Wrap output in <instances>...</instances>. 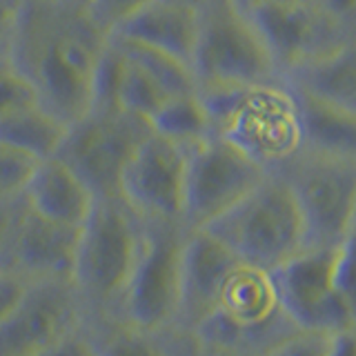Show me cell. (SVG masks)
I'll use <instances>...</instances> for the list:
<instances>
[{
  "mask_svg": "<svg viewBox=\"0 0 356 356\" xmlns=\"http://www.w3.org/2000/svg\"><path fill=\"white\" fill-rule=\"evenodd\" d=\"M241 261L225 245L205 229H189L181 259V287H178L176 323L196 330L225 292V285Z\"/></svg>",
  "mask_w": 356,
  "mask_h": 356,
  "instance_id": "obj_15",
  "label": "cell"
},
{
  "mask_svg": "<svg viewBox=\"0 0 356 356\" xmlns=\"http://www.w3.org/2000/svg\"><path fill=\"white\" fill-rule=\"evenodd\" d=\"M327 356H356V327L334 334Z\"/></svg>",
  "mask_w": 356,
  "mask_h": 356,
  "instance_id": "obj_33",
  "label": "cell"
},
{
  "mask_svg": "<svg viewBox=\"0 0 356 356\" xmlns=\"http://www.w3.org/2000/svg\"><path fill=\"white\" fill-rule=\"evenodd\" d=\"M25 203L42 218L81 227L94 205V194L60 159L51 156L33 170L25 189Z\"/></svg>",
  "mask_w": 356,
  "mask_h": 356,
  "instance_id": "obj_20",
  "label": "cell"
},
{
  "mask_svg": "<svg viewBox=\"0 0 356 356\" xmlns=\"http://www.w3.org/2000/svg\"><path fill=\"white\" fill-rule=\"evenodd\" d=\"M292 94L298 107L300 149L356 161V114L303 94Z\"/></svg>",
  "mask_w": 356,
  "mask_h": 356,
  "instance_id": "obj_21",
  "label": "cell"
},
{
  "mask_svg": "<svg viewBox=\"0 0 356 356\" xmlns=\"http://www.w3.org/2000/svg\"><path fill=\"white\" fill-rule=\"evenodd\" d=\"M200 14L178 0H156L138 11L111 36L147 44L152 49L170 54L192 67V56L198 38Z\"/></svg>",
  "mask_w": 356,
  "mask_h": 356,
  "instance_id": "obj_18",
  "label": "cell"
},
{
  "mask_svg": "<svg viewBox=\"0 0 356 356\" xmlns=\"http://www.w3.org/2000/svg\"><path fill=\"white\" fill-rule=\"evenodd\" d=\"M33 356H94V350H92V343H89L87 332L83 327V330L70 334L67 339L49 345L47 350L36 352Z\"/></svg>",
  "mask_w": 356,
  "mask_h": 356,
  "instance_id": "obj_32",
  "label": "cell"
},
{
  "mask_svg": "<svg viewBox=\"0 0 356 356\" xmlns=\"http://www.w3.org/2000/svg\"><path fill=\"white\" fill-rule=\"evenodd\" d=\"M149 131V120L125 109L87 111L67 127L56 159L81 178L94 198L120 196L122 170Z\"/></svg>",
  "mask_w": 356,
  "mask_h": 356,
  "instance_id": "obj_8",
  "label": "cell"
},
{
  "mask_svg": "<svg viewBox=\"0 0 356 356\" xmlns=\"http://www.w3.org/2000/svg\"><path fill=\"white\" fill-rule=\"evenodd\" d=\"M29 281H25L22 276L14 272H3L0 274V323H3L9 312L16 307L20 296L25 294Z\"/></svg>",
  "mask_w": 356,
  "mask_h": 356,
  "instance_id": "obj_31",
  "label": "cell"
},
{
  "mask_svg": "<svg viewBox=\"0 0 356 356\" xmlns=\"http://www.w3.org/2000/svg\"><path fill=\"white\" fill-rule=\"evenodd\" d=\"M143 236L129 283L120 300V321L134 325L176 323L181 259L187 227L181 220L140 218Z\"/></svg>",
  "mask_w": 356,
  "mask_h": 356,
  "instance_id": "obj_9",
  "label": "cell"
},
{
  "mask_svg": "<svg viewBox=\"0 0 356 356\" xmlns=\"http://www.w3.org/2000/svg\"><path fill=\"white\" fill-rule=\"evenodd\" d=\"M267 170L232 140L209 136L187 147L183 211L187 229H203L250 194Z\"/></svg>",
  "mask_w": 356,
  "mask_h": 356,
  "instance_id": "obj_10",
  "label": "cell"
},
{
  "mask_svg": "<svg viewBox=\"0 0 356 356\" xmlns=\"http://www.w3.org/2000/svg\"><path fill=\"white\" fill-rule=\"evenodd\" d=\"M203 229L241 263L265 272L276 270L305 250V229L296 198L278 172H267L250 194Z\"/></svg>",
  "mask_w": 356,
  "mask_h": 356,
  "instance_id": "obj_4",
  "label": "cell"
},
{
  "mask_svg": "<svg viewBox=\"0 0 356 356\" xmlns=\"http://www.w3.org/2000/svg\"><path fill=\"white\" fill-rule=\"evenodd\" d=\"M78 229L81 227L42 218L27 207L16 229L11 272L25 281L72 278Z\"/></svg>",
  "mask_w": 356,
  "mask_h": 356,
  "instance_id": "obj_16",
  "label": "cell"
},
{
  "mask_svg": "<svg viewBox=\"0 0 356 356\" xmlns=\"http://www.w3.org/2000/svg\"><path fill=\"white\" fill-rule=\"evenodd\" d=\"M105 36L83 14L81 0H27L11 65L38 103L67 127L92 107V83Z\"/></svg>",
  "mask_w": 356,
  "mask_h": 356,
  "instance_id": "obj_1",
  "label": "cell"
},
{
  "mask_svg": "<svg viewBox=\"0 0 356 356\" xmlns=\"http://www.w3.org/2000/svg\"><path fill=\"white\" fill-rule=\"evenodd\" d=\"M352 234H356V216H354V227H352Z\"/></svg>",
  "mask_w": 356,
  "mask_h": 356,
  "instance_id": "obj_37",
  "label": "cell"
},
{
  "mask_svg": "<svg viewBox=\"0 0 356 356\" xmlns=\"http://www.w3.org/2000/svg\"><path fill=\"white\" fill-rule=\"evenodd\" d=\"M38 163V159L0 140V203L25 196Z\"/></svg>",
  "mask_w": 356,
  "mask_h": 356,
  "instance_id": "obj_24",
  "label": "cell"
},
{
  "mask_svg": "<svg viewBox=\"0 0 356 356\" xmlns=\"http://www.w3.org/2000/svg\"><path fill=\"white\" fill-rule=\"evenodd\" d=\"M94 356H203L196 332L178 323L134 325L120 318L85 323Z\"/></svg>",
  "mask_w": 356,
  "mask_h": 356,
  "instance_id": "obj_17",
  "label": "cell"
},
{
  "mask_svg": "<svg viewBox=\"0 0 356 356\" xmlns=\"http://www.w3.org/2000/svg\"><path fill=\"white\" fill-rule=\"evenodd\" d=\"M149 127L154 134L181 145L185 149L209 136H214L207 111L196 92L165 100L149 118Z\"/></svg>",
  "mask_w": 356,
  "mask_h": 356,
  "instance_id": "obj_23",
  "label": "cell"
},
{
  "mask_svg": "<svg viewBox=\"0 0 356 356\" xmlns=\"http://www.w3.org/2000/svg\"><path fill=\"white\" fill-rule=\"evenodd\" d=\"M214 136L232 140L267 172L300 149L296 98L283 81L252 87L196 89Z\"/></svg>",
  "mask_w": 356,
  "mask_h": 356,
  "instance_id": "obj_3",
  "label": "cell"
},
{
  "mask_svg": "<svg viewBox=\"0 0 356 356\" xmlns=\"http://www.w3.org/2000/svg\"><path fill=\"white\" fill-rule=\"evenodd\" d=\"M303 218L305 250H334L350 236L356 216V161L298 149L278 170Z\"/></svg>",
  "mask_w": 356,
  "mask_h": 356,
  "instance_id": "obj_6",
  "label": "cell"
},
{
  "mask_svg": "<svg viewBox=\"0 0 356 356\" xmlns=\"http://www.w3.org/2000/svg\"><path fill=\"white\" fill-rule=\"evenodd\" d=\"M187 149L149 131L120 176L118 194L140 218L181 220Z\"/></svg>",
  "mask_w": 356,
  "mask_h": 356,
  "instance_id": "obj_14",
  "label": "cell"
},
{
  "mask_svg": "<svg viewBox=\"0 0 356 356\" xmlns=\"http://www.w3.org/2000/svg\"><path fill=\"white\" fill-rule=\"evenodd\" d=\"M67 125L42 105H29L0 116V140L38 161L58 154Z\"/></svg>",
  "mask_w": 356,
  "mask_h": 356,
  "instance_id": "obj_22",
  "label": "cell"
},
{
  "mask_svg": "<svg viewBox=\"0 0 356 356\" xmlns=\"http://www.w3.org/2000/svg\"><path fill=\"white\" fill-rule=\"evenodd\" d=\"M332 285L356 327V234H350L332 256Z\"/></svg>",
  "mask_w": 356,
  "mask_h": 356,
  "instance_id": "obj_25",
  "label": "cell"
},
{
  "mask_svg": "<svg viewBox=\"0 0 356 356\" xmlns=\"http://www.w3.org/2000/svg\"><path fill=\"white\" fill-rule=\"evenodd\" d=\"M332 256L334 250H303L270 272L281 307L298 330L334 334L354 327L334 292Z\"/></svg>",
  "mask_w": 356,
  "mask_h": 356,
  "instance_id": "obj_13",
  "label": "cell"
},
{
  "mask_svg": "<svg viewBox=\"0 0 356 356\" xmlns=\"http://www.w3.org/2000/svg\"><path fill=\"white\" fill-rule=\"evenodd\" d=\"M203 356H234V354H222V352H211V350H203Z\"/></svg>",
  "mask_w": 356,
  "mask_h": 356,
  "instance_id": "obj_36",
  "label": "cell"
},
{
  "mask_svg": "<svg viewBox=\"0 0 356 356\" xmlns=\"http://www.w3.org/2000/svg\"><path fill=\"white\" fill-rule=\"evenodd\" d=\"M334 334L316 330H296L278 345H274L265 356H327Z\"/></svg>",
  "mask_w": 356,
  "mask_h": 356,
  "instance_id": "obj_27",
  "label": "cell"
},
{
  "mask_svg": "<svg viewBox=\"0 0 356 356\" xmlns=\"http://www.w3.org/2000/svg\"><path fill=\"white\" fill-rule=\"evenodd\" d=\"M152 3L156 0H81L85 18L105 38Z\"/></svg>",
  "mask_w": 356,
  "mask_h": 356,
  "instance_id": "obj_26",
  "label": "cell"
},
{
  "mask_svg": "<svg viewBox=\"0 0 356 356\" xmlns=\"http://www.w3.org/2000/svg\"><path fill=\"white\" fill-rule=\"evenodd\" d=\"M281 81L296 94L356 114V40L300 63Z\"/></svg>",
  "mask_w": 356,
  "mask_h": 356,
  "instance_id": "obj_19",
  "label": "cell"
},
{
  "mask_svg": "<svg viewBox=\"0 0 356 356\" xmlns=\"http://www.w3.org/2000/svg\"><path fill=\"white\" fill-rule=\"evenodd\" d=\"M87 309L72 278L29 281L16 307L0 323V356H33L83 330Z\"/></svg>",
  "mask_w": 356,
  "mask_h": 356,
  "instance_id": "obj_12",
  "label": "cell"
},
{
  "mask_svg": "<svg viewBox=\"0 0 356 356\" xmlns=\"http://www.w3.org/2000/svg\"><path fill=\"white\" fill-rule=\"evenodd\" d=\"M254 3H267V0H234L232 5L236 7V9H245V7H250Z\"/></svg>",
  "mask_w": 356,
  "mask_h": 356,
  "instance_id": "obj_35",
  "label": "cell"
},
{
  "mask_svg": "<svg viewBox=\"0 0 356 356\" xmlns=\"http://www.w3.org/2000/svg\"><path fill=\"white\" fill-rule=\"evenodd\" d=\"M298 327L281 307L272 274L241 263L216 309L194 330L203 350L234 356H265Z\"/></svg>",
  "mask_w": 356,
  "mask_h": 356,
  "instance_id": "obj_5",
  "label": "cell"
},
{
  "mask_svg": "<svg viewBox=\"0 0 356 356\" xmlns=\"http://www.w3.org/2000/svg\"><path fill=\"white\" fill-rule=\"evenodd\" d=\"M27 209L25 196L16 200L0 203V274L11 272V252H14V238L18 222Z\"/></svg>",
  "mask_w": 356,
  "mask_h": 356,
  "instance_id": "obj_28",
  "label": "cell"
},
{
  "mask_svg": "<svg viewBox=\"0 0 356 356\" xmlns=\"http://www.w3.org/2000/svg\"><path fill=\"white\" fill-rule=\"evenodd\" d=\"M192 74L196 89L252 87L281 81L261 38L234 5L200 11Z\"/></svg>",
  "mask_w": 356,
  "mask_h": 356,
  "instance_id": "obj_7",
  "label": "cell"
},
{
  "mask_svg": "<svg viewBox=\"0 0 356 356\" xmlns=\"http://www.w3.org/2000/svg\"><path fill=\"white\" fill-rule=\"evenodd\" d=\"M143 236V220L120 196L94 198L78 229L72 283L87 321L116 318Z\"/></svg>",
  "mask_w": 356,
  "mask_h": 356,
  "instance_id": "obj_2",
  "label": "cell"
},
{
  "mask_svg": "<svg viewBox=\"0 0 356 356\" xmlns=\"http://www.w3.org/2000/svg\"><path fill=\"white\" fill-rule=\"evenodd\" d=\"M27 0H0V60H11Z\"/></svg>",
  "mask_w": 356,
  "mask_h": 356,
  "instance_id": "obj_29",
  "label": "cell"
},
{
  "mask_svg": "<svg viewBox=\"0 0 356 356\" xmlns=\"http://www.w3.org/2000/svg\"><path fill=\"white\" fill-rule=\"evenodd\" d=\"M238 11L248 18L281 76L343 42L356 40L309 0H267Z\"/></svg>",
  "mask_w": 356,
  "mask_h": 356,
  "instance_id": "obj_11",
  "label": "cell"
},
{
  "mask_svg": "<svg viewBox=\"0 0 356 356\" xmlns=\"http://www.w3.org/2000/svg\"><path fill=\"white\" fill-rule=\"evenodd\" d=\"M323 16L356 38V0H309Z\"/></svg>",
  "mask_w": 356,
  "mask_h": 356,
  "instance_id": "obj_30",
  "label": "cell"
},
{
  "mask_svg": "<svg viewBox=\"0 0 356 356\" xmlns=\"http://www.w3.org/2000/svg\"><path fill=\"white\" fill-rule=\"evenodd\" d=\"M178 3H183L187 7L196 9L198 14L200 11H207V9H216V7H225V5H232L234 0H178Z\"/></svg>",
  "mask_w": 356,
  "mask_h": 356,
  "instance_id": "obj_34",
  "label": "cell"
}]
</instances>
